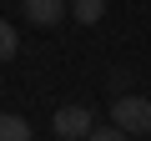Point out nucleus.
Listing matches in <instances>:
<instances>
[{"mask_svg":"<svg viewBox=\"0 0 151 141\" xmlns=\"http://www.w3.org/2000/svg\"><path fill=\"white\" fill-rule=\"evenodd\" d=\"M111 126H121L126 136H151V96H116L111 101Z\"/></svg>","mask_w":151,"mask_h":141,"instance_id":"obj_1","label":"nucleus"},{"mask_svg":"<svg viewBox=\"0 0 151 141\" xmlns=\"http://www.w3.org/2000/svg\"><path fill=\"white\" fill-rule=\"evenodd\" d=\"M50 131H55L60 141H86V136L96 131V121H91V106H55V116H50Z\"/></svg>","mask_w":151,"mask_h":141,"instance_id":"obj_2","label":"nucleus"},{"mask_svg":"<svg viewBox=\"0 0 151 141\" xmlns=\"http://www.w3.org/2000/svg\"><path fill=\"white\" fill-rule=\"evenodd\" d=\"M20 10H25V20L40 25V30H50V25H60V20L70 15L65 0H20Z\"/></svg>","mask_w":151,"mask_h":141,"instance_id":"obj_3","label":"nucleus"},{"mask_svg":"<svg viewBox=\"0 0 151 141\" xmlns=\"http://www.w3.org/2000/svg\"><path fill=\"white\" fill-rule=\"evenodd\" d=\"M0 141H30V121H25V116H10V111H0Z\"/></svg>","mask_w":151,"mask_h":141,"instance_id":"obj_4","label":"nucleus"},{"mask_svg":"<svg viewBox=\"0 0 151 141\" xmlns=\"http://www.w3.org/2000/svg\"><path fill=\"white\" fill-rule=\"evenodd\" d=\"M70 15L81 20V25H96L106 15V0H70Z\"/></svg>","mask_w":151,"mask_h":141,"instance_id":"obj_5","label":"nucleus"},{"mask_svg":"<svg viewBox=\"0 0 151 141\" xmlns=\"http://www.w3.org/2000/svg\"><path fill=\"white\" fill-rule=\"evenodd\" d=\"M15 50H20V35H15V25H10V20H0V60H10Z\"/></svg>","mask_w":151,"mask_h":141,"instance_id":"obj_6","label":"nucleus"},{"mask_svg":"<svg viewBox=\"0 0 151 141\" xmlns=\"http://www.w3.org/2000/svg\"><path fill=\"white\" fill-rule=\"evenodd\" d=\"M86 141H131V136H126L121 126H96V131H91Z\"/></svg>","mask_w":151,"mask_h":141,"instance_id":"obj_7","label":"nucleus"}]
</instances>
